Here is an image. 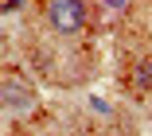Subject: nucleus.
Masks as SVG:
<instances>
[{
	"label": "nucleus",
	"instance_id": "obj_1",
	"mask_svg": "<svg viewBox=\"0 0 152 136\" xmlns=\"http://www.w3.org/2000/svg\"><path fill=\"white\" fill-rule=\"evenodd\" d=\"M90 20L86 0H51L47 4V23L58 31V35H78Z\"/></svg>",
	"mask_w": 152,
	"mask_h": 136
},
{
	"label": "nucleus",
	"instance_id": "obj_2",
	"mask_svg": "<svg viewBox=\"0 0 152 136\" xmlns=\"http://www.w3.org/2000/svg\"><path fill=\"white\" fill-rule=\"evenodd\" d=\"M0 105L4 109H16V113H27L35 105V89L23 74H0Z\"/></svg>",
	"mask_w": 152,
	"mask_h": 136
},
{
	"label": "nucleus",
	"instance_id": "obj_3",
	"mask_svg": "<svg viewBox=\"0 0 152 136\" xmlns=\"http://www.w3.org/2000/svg\"><path fill=\"white\" fill-rule=\"evenodd\" d=\"M133 86L137 89H152V62H140L133 70Z\"/></svg>",
	"mask_w": 152,
	"mask_h": 136
},
{
	"label": "nucleus",
	"instance_id": "obj_4",
	"mask_svg": "<svg viewBox=\"0 0 152 136\" xmlns=\"http://www.w3.org/2000/svg\"><path fill=\"white\" fill-rule=\"evenodd\" d=\"M105 4H109V8H125V0H105Z\"/></svg>",
	"mask_w": 152,
	"mask_h": 136
}]
</instances>
